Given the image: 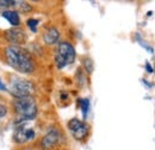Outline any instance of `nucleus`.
<instances>
[{
    "label": "nucleus",
    "instance_id": "nucleus-13",
    "mask_svg": "<svg viewBox=\"0 0 155 150\" xmlns=\"http://www.w3.org/2000/svg\"><path fill=\"white\" fill-rule=\"evenodd\" d=\"M16 8L19 13H28V12L32 11V6L26 1H17L16 2Z\"/></svg>",
    "mask_w": 155,
    "mask_h": 150
},
{
    "label": "nucleus",
    "instance_id": "nucleus-21",
    "mask_svg": "<svg viewBox=\"0 0 155 150\" xmlns=\"http://www.w3.org/2000/svg\"><path fill=\"white\" fill-rule=\"evenodd\" d=\"M154 72H155V69H154Z\"/></svg>",
    "mask_w": 155,
    "mask_h": 150
},
{
    "label": "nucleus",
    "instance_id": "nucleus-1",
    "mask_svg": "<svg viewBox=\"0 0 155 150\" xmlns=\"http://www.w3.org/2000/svg\"><path fill=\"white\" fill-rule=\"evenodd\" d=\"M1 58L20 74H32L35 72V61L31 54L20 45H6L1 49Z\"/></svg>",
    "mask_w": 155,
    "mask_h": 150
},
{
    "label": "nucleus",
    "instance_id": "nucleus-5",
    "mask_svg": "<svg viewBox=\"0 0 155 150\" xmlns=\"http://www.w3.org/2000/svg\"><path fill=\"white\" fill-rule=\"evenodd\" d=\"M67 129L69 130L73 138L79 141V142L85 141L88 137L90 131H91L90 124H87L85 120H80L78 118H72V119L68 120Z\"/></svg>",
    "mask_w": 155,
    "mask_h": 150
},
{
    "label": "nucleus",
    "instance_id": "nucleus-9",
    "mask_svg": "<svg viewBox=\"0 0 155 150\" xmlns=\"http://www.w3.org/2000/svg\"><path fill=\"white\" fill-rule=\"evenodd\" d=\"M42 39L47 45H55L60 41V31L55 26H49L47 30H44Z\"/></svg>",
    "mask_w": 155,
    "mask_h": 150
},
{
    "label": "nucleus",
    "instance_id": "nucleus-6",
    "mask_svg": "<svg viewBox=\"0 0 155 150\" xmlns=\"http://www.w3.org/2000/svg\"><path fill=\"white\" fill-rule=\"evenodd\" d=\"M36 138V131L32 126H28L26 123H23L20 125H17L13 135H12V142L15 144H26Z\"/></svg>",
    "mask_w": 155,
    "mask_h": 150
},
{
    "label": "nucleus",
    "instance_id": "nucleus-10",
    "mask_svg": "<svg viewBox=\"0 0 155 150\" xmlns=\"http://www.w3.org/2000/svg\"><path fill=\"white\" fill-rule=\"evenodd\" d=\"M1 17L6 19L12 28H20L21 20H20L19 12L17 10H4L1 12Z\"/></svg>",
    "mask_w": 155,
    "mask_h": 150
},
{
    "label": "nucleus",
    "instance_id": "nucleus-11",
    "mask_svg": "<svg viewBox=\"0 0 155 150\" xmlns=\"http://www.w3.org/2000/svg\"><path fill=\"white\" fill-rule=\"evenodd\" d=\"M79 105H80V109H81L82 118H84V120H85V119L87 118V116H88L90 109H91L90 99H88V98H80V99H79Z\"/></svg>",
    "mask_w": 155,
    "mask_h": 150
},
{
    "label": "nucleus",
    "instance_id": "nucleus-8",
    "mask_svg": "<svg viewBox=\"0 0 155 150\" xmlns=\"http://www.w3.org/2000/svg\"><path fill=\"white\" fill-rule=\"evenodd\" d=\"M60 132L58 129L51 128L49 129L47 133L43 136V138L39 142V149L41 150H51L60 141Z\"/></svg>",
    "mask_w": 155,
    "mask_h": 150
},
{
    "label": "nucleus",
    "instance_id": "nucleus-12",
    "mask_svg": "<svg viewBox=\"0 0 155 150\" xmlns=\"http://www.w3.org/2000/svg\"><path fill=\"white\" fill-rule=\"evenodd\" d=\"M81 63H82V68L87 74H92L93 69H94V63L93 60L90 56H84L81 58Z\"/></svg>",
    "mask_w": 155,
    "mask_h": 150
},
{
    "label": "nucleus",
    "instance_id": "nucleus-16",
    "mask_svg": "<svg viewBox=\"0 0 155 150\" xmlns=\"http://www.w3.org/2000/svg\"><path fill=\"white\" fill-rule=\"evenodd\" d=\"M8 111H10L8 106H7L6 104L0 103V119L6 118V117H7V114H8Z\"/></svg>",
    "mask_w": 155,
    "mask_h": 150
},
{
    "label": "nucleus",
    "instance_id": "nucleus-15",
    "mask_svg": "<svg viewBox=\"0 0 155 150\" xmlns=\"http://www.w3.org/2000/svg\"><path fill=\"white\" fill-rule=\"evenodd\" d=\"M75 79H77V82L80 85V87H82L84 86V83H85V81H86V79H85V74H84V70H82V68H79L77 70V75H75Z\"/></svg>",
    "mask_w": 155,
    "mask_h": 150
},
{
    "label": "nucleus",
    "instance_id": "nucleus-20",
    "mask_svg": "<svg viewBox=\"0 0 155 150\" xmlns=\"http://www.w3.org/2000/svg\"><path fill=\"white\" fill-rule=\"evenodd\" d=\"M19 150H31L30 148H21V149H19Z\"/></svg>",
    "mask_w": 155,
    "mask_h": 150
},
{
    "label": "nucleus",
    "instance_id": "nucleus-4",
    "mask_svg": "<svg viewBox=\"0 0 155 150\" xmlns=\"http://www.w3.org/2000/svg\"><path fill=\"white\" fill-rule=\"evenodd\" d=\"M75 57H77V51L69 42L67 41L58 42L54 51V62L58 69H63L64 67L72 64L75 61Z\"/></svg>",
    "mask_w": 155,
    "mask_h": 150
},
{
    "label": "nucleus",
    "instance_id": "nucleus-19",
    "mask_svg": "<svg viewBox=\"0 0 155 150\" xmlns=\"http://www.w3.org/2000/svg\"><path fill=\"white\" fill-rule=\"evenodd\" d=\"M0 91L1 92H7V87H6V85L4 83V81L0 79Z\"/></svg>",
    "mask_w": 155,
    "mask_h": 150
},
{
    "label": "nucleus",
    "instance_id": "nucleus-3",
    "mask_svg": "<svg viewBox=\"0 0 155 150\" xmlns=\"http://www.w3.org/2000/svg\"><path fill=\"white\" fill-rule=\"evenodd\" d=\"M7 92L13 95V98H24V96H30L35 92V85L32 81L24 79L19 75L8 74L7 80Z\"/></svg>",
    "mask_w": 155,
    "mask_h": 150
},
{
    "label": "nucleus",
    "instance_id": "nucleus-2",
    "mask_svg": "<svg viewBox=\"0 0 155 150\" xmlns=\"http://www.w3.org/2000/svg\"><path fill=\"white\" fill-rule=\"evenodd\" d=\"M11 105H12L13 112L16 114V118H15L16 125H20L23 123H28L35 119L38 113L36 99L32 95L24 96V98H15L11 101Z\"/></svg>",
    "mask_w": 155,
    "mask_h": 150
},
{
    "label": "nucleus",
    "instance_id": "nucleus-17",
    "mask_svg": "<svg viewBox=\"0 0 155 150\" xmlns=\"http://www.w3.org/2000/svg\"><path fill=\"white\" fill-rule=\"evenodd\" d=\"M136 39H137V42H138V44H140V45H142L143 48H146V49H147V50H148L150 54L153 53V48H152V47H149V45L147 44V42H144L142 38L138 37V35H136Z\"/></svg>",
    "mask_w": 155,
    "mask_h": 150
},
{
    "label": "nucleus",
    "instance_id": "nucleus-14",
    "mask_svg": "<svg viewBox=\"0 0 155 150\" xmlns=\"http://www.w3.org/2000/svg\"><path fill=\"white\" fill-rule=\"evenodd\" d=\"M39 19L36 18H29L26 20V26L32 31V32H37V26H38Z\"/></svg>",
    "mask_w": 155,
    "mask_h": 150
},
{
    "label": "nucleus",
    "instance_id": "nucleus-18",
    "mask_svg": "<svg viewBox=\"0 0 155 150\" xmlns=\"http://www.w3.org/2000/svg\"><path fill=\"white\" fill-rule=\"evenodd\" d=\"M146 70H147V73H154V68L149 64V62H146Z\"/></svg>",
    "mask_w": 155,
    "mask_h": 150
},
{
    "label": "nucleus",
    "instance_id": "nucleus-7",
    "mask_svg": "<svg viewBox=\"0 0 155 150\" xmlns=\"http://www.w3.org/2000/svg\"><path fill=\"white\" fill-rule=\"evenodd\" d=\"M2 38L10 45H21L26 42L28 35L21 28H11L2 32Z\"/></svg>",
    "mask_w": 155,
    "mask_h": 150
}]
</instances>
